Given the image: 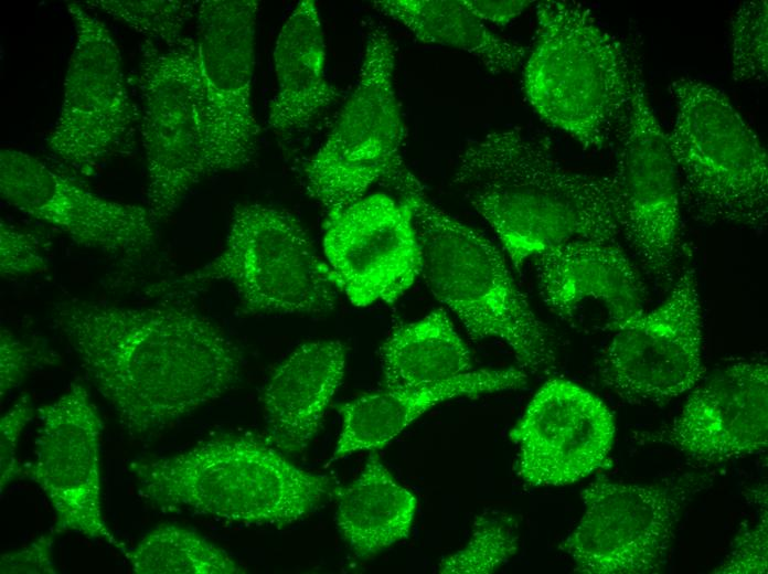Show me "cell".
<instances>
[{
	"label": "cell",
	"mask_w": 768,
	"mask_h": 574,
	"mask_svg": "<svg viewBox=\"0 0 768 574\" xmlns=\"http://www.w3.org/2000/svg\"><path fill=\"white\" fill-rule=\"evenodd\" d=\"M346 366V347L318 340L296 348L268 379L262 403L267 442L285 455L302 453L322 427Z\"/></svg>",
	"instance_id": "cell-21"
},
{
	"label": "cell",
	"mask_w": 768,
	"mask_h": 574,
	"mask_svg": "<svg viewBox=\"0 0 768 574\" xmlns=\"http://www.w3.org/2000/svg\"><path fill=\"white\" fill-rule=\"evenodd\" d=\"M470 9L484 22L489 21L499 25L508 24L520 15L531 1H480L467 0Z\"/></svg>",
	"instance_id": "cell-35"
},
{
	"label": "cell",
	"mask_w": 768,
	"mask_h": 574,
	"mask_svg": "<svg viewBox=\"0 0 768 574\" xmlns=\"http://www.w3.org/2000/svg\"><path fill=\"white\" fill-rule=\"evenodd\" d=\"M213 281L231 284L247 313L314 315L332 310L330 269L290 212L259 203L237 205L222 252L204 266L162 280L149 293L181 301Z\"/></svg>",
	"instance_id": "cell-7"
},
{
	"label": "cell",
	"mask_w": 768,
	"mask_h": 574,
	"mask_svg": "<svg viewBox=\"0 0 768 574\" xmlns=\"http://www.w3.org/2000/svg\"><path fill=\"white\" fill-rule=\"evenodd\" d=\"M610 177L619 232L646 274L661 287L675 280L682 255V202L668 134L648 99L638 63L631 95L616 137Z\"/></svg>",
	"instance_id": "cell-9"
},
{
	"label": "cell",
	"mask_w": 768,
	"mask_h": 574,
	"mask_svg": "<svg viewBox=\"0 0 768 574\" xmlns=\"http://www.w3.org/2000/svg\"><path fill=\"white\" fill-rule=\"evenodd\" d=\"M57 533L42 534L29 545L1 555V574H56L53 544Z\"/></svg>",
	"instance_id": "cell-34"
},
{
	"label": "cell",
	"mask_w": 768,
	"mask_h": 574,
	"mask_svg": "<svg viewBox=\"0 0 768 574\" xmlns=\"http://www.w3.org/2000/svg\"><path fill=\"white\" fill-rule=\"evenodd\" d=\"M34 459L23 475L44 492L56 533L74 532L127 551L108 529L100 499L99 447L103 422L85 386L72 384L38 411Z\"/></svg>",
	"instance_id": "cell-16"
},
{
	"label": "cell",
	"mask_w": 768,
	"mask_h": 574,
	"mask_svg": "<svg viewBox=\"0 0 768 574\" xmlns=\"http://www.w3.org/2000/svg\"><path fill=\"white\" fill-rule=\"evenodd\" d=\"M668 132L682 209L697 223L759 230L767 225V151L729 98L689 76L668 86Z\"/></svg>",
	"instance_id": "cell-6"
},
{
	"label": "cell",
	"mask_w": 768,
	"mask_h": 574,
	"mask_svg": "<svg viewBox=\"0 0 768 574\" xmlns=\"http://www.w3.org/2000/svg\"><path fill=\"white\" fill-rule=\"evenodd\" d=\"M323 248L335 287L358 307L396 301L422 274L412 210L385 193L328 214Z\"/></svg>",
	"instance_id": "cell-17"
},
{
	"label": "cell",
	"mask_w": 768,
	"mask_h": 574,
	"mask_svg": "<svg viewBox=\"0 0 768 574\" xmlns=\"http://www.w3.org/2000/svg\"><path fill=\"white\" fill-rule=\"evenodd\" d=\"M50 358L41 348L30 346L8 329L0 332V389L3 398L12 389L42 362Z\"/></svg>",
	"instance_id": "cell-32"
},
{
	"label": "cell",
	"mask_w": 768,
	"mask_h": 574,
	"mask_svg": "<svg viewBox=\"0 0 768 574\" xmlns=\"http://www.w3.org/2000/svg\"><path fill=\"white\" fill-rule=\"evenodd\" d=\"M715 573H767V513L755 529L738 538Z\"/></svg>",
	"instance_id": "cell-33"
},
{
	"label": "cell",
	"mask_w": 768,
	"mask_h": 574,
	"mask_svg": "<svg viewBox=\"0 0 768 574\" xmlns=\"http://www.w3.org/2000/svg\"><path fill=\"white\" fill-rule=\"evenodd\" d=\"M373 7L406 26L419 41L465 51L492 74L510 73L525 51L488 29L467 0H381Z\"/></svg>",
	"instance_id": "cell-25"
},
{
	"label": "cell",
	"mask_w": 768,
	"mask_h": 574,
	"mask_svg": "<svg viewBox=\"0 0 768 574\" xmlns=\"http://www.w3.org/2000/svg\"><path fill=\"white\" fill-rule=\"evenodd\" d=\"M401 199L412 210L422 274L470 339L504 342L524 371L553 368L556 358L550 332L515 285L501 252L481 233L429 202L425 192Z\"/></svg>",
	"instance_id": "cell-5"
},
{
	"label": "cell",
	"mask_w": 768,
	"mask_h": 574,
	"mask_svg": "<svg viewBox=\"0 0 768 574\" xmlns=\"http://www.w3.org/2000/svg\"><path fill=\"white\" fill-rule=\"evenodd\" d=\"M139 127L146 158V206L156 222L172 215L190 190L213 174L203 132V92L195 38L143 47Z\"/></svg>",
	"instance_id": "cell-10"
},
{
	"label": "cell",
	"mask_w": 768,
	"mask_h": 574,
	"mask_svg": "<svg viewBox=\"0 0 768 574\" xmlns=\"http://www.w3.org/2000/svg\"><path fill=\"white\" fill-rule=\"evenodd\" d=\"M767 1L743 2L730 23V65L735 82H765L768 75Z\"/></svg>",
	"instance_id": "cell-29"
},
{
	"label": "cell",
	"mask_w": 768,
	"mask_h": 574,
	"mask_svg": "<svg viewBox=\"0 0 768 574\" xmlns=\"http://www.w3.org/2000/svg\"><path fill=\"white\" fill-rule=\"evenodd\" d=\"M452 184L465 191L515 268L559 244L616 242L620 234L610 177L565 169L546 139L520 128L469 142Z\"/></svg>",
	"instance_id": "cell-2"
},
{
	"label": "cell",
	"mask_w": 768,
	"mask_h": 574,
	"mask_svg": "<svg viewBox=\"0 0 768 574\" xmlns=\"http://www.w3.org/2000/svg\"><path fill=\"white\" fill-rule=\"evenodd\" d=\"M199 1L89 0L87 9L105 12L149 41L172 47L182 42L183 30L196 15Z\"/></svg>",
	"instance_id": "cell-28"
},
{
	"label": "cell",
	"mask_w": 768,
	"mask_h": 574,
	"mask_svg": "<svg viewBox=\"0 0 768 574\" xmlns=\"http://www.w3.org/2000/svg\"><path fill=\"white\" fill-rule=\"evenodd\" d=\"M52 320L131 437L179 422L242 378L239 347L181 301L132 307L74 297L55 304Z\"/></svg>",
	"instance_id": "cell-1"
},
{
	"label": "cell",
	"mask_w": 768,
	"mask_h": 574,
	"mask_svg": "<svg viewBox=\"0 0 768 574\" xmlns=\"http://www.w3.org/2000/svg\"><path fill=\"white\" fill-rule=\"evenodd\" d=\"M335 524L352 552L367 559L408 538L417 498L371 455L361 474L337 489Z\"/></svg>",
	"instance_id": "cell-23"
},
{
	"label": "cell",
	"mask_w": 768,
	"mask_h": 574,
	"mask_svg": "<svg viewBox=\"0 0 768 574\" xmlns=\"http://www.w3.org/2000/svg\"><path fill=\"white\" fill-rule=\"evenodd\" d=\"M74 46L49 151L75 174L92 177L126 152L139 123L119 49L106 24L79 2L67 3Z\"/></svg>",
	"instance_id": "cell-11"
},
{
	"label": "cell",
	"mask_w": 768,
	"mask_h": 574,
	"mask_svg": "<svg viewBox=\"0 0 768 574\" xmlns=\"http://www.w3.org/2000/svg\"><path fill=\"white\" fill-rule=\"evenodd\" d=\"M34 408L28 394L21 395L0 419V485L3 491L23 475L17 448L20 435L32 419Z\"/></svg>",
	"instance_id": "cell-31"
},
{
	"label": "cell",
	"mask_w": 768,
	"mask_h": 574,
	"mask_svg": "<svg viewBox=\"0 0 768 574\" xmlns=\"http://www.w3.org/2000/svg\"><path fill=\"white\" fill-rule=\"evenodd\" d=\"M136 574H239L244 567L201 534L177 525L159 527L125 552Z\"/></svg>",
	"instance_id": "cell-26"
},
{
	"label": "cell",
	"mask_w": 768,
	"mask_h": 574,
	"mask_svg": "<svg viewBox=\"0 0 768 574\" xmlns=\"http://www.w3.org/2000/svg\"><path fill=\"white\" fill-rule=\"evenodd\" d=\"M141 497L164 513L284 527L324 504L331 478L292 464L252 436H222L184 451L129 464Z\"/></svg>",
	"instance_id": "cell-3"
},
{
	"label": "cell",
	"mask_w": 768,
	"mask_h": 574,
	"mask_svg": "<svg viewBox=\"0 0 768 574\" xmlns=\"http://www.w3.org/2000/svg\"><path fill=\"white\" fill-rule=\"evenodd\" d=\"M394 71L392 38L382 23L370 21L355 87L303 170L309 195L327 214L359 201L375 184L393 188L401 198L424 192L402 156L404 124Z\"/></svg>",
	"instance_id": "cell-8"
},
{
	"label": "cell",
	"mask_w": 768,
	"mask_h": 574,
	"mask_svg": "<svg viewBox=\"0 0 768 574\" xmlns=\"http://www.w3.org/2000/svg\"><path fill=\"white\" fill-rule=\"evenodd\" d=\"M47 270L42 240L34 233L1 220L0 274L2 278H20Z\"/></svg>",
	"instance_id": "cell-30"
},
{
	"label": "cell",
	"mask_w": 768,
	"mask_h": 574,
	"mask_svg": "<svg viewBox=\"0 0 768 574\" xmlns=\"http://www.w3.org/2000/svg\"><path fill=\"white\" fill-rule=\"evenodd\" d=\"M599 361L602 383L628 403H664L701 379L703 319L694 269L668 298L615 331Z\"/></svg>",
	"instance_id": "cell-14"
},
{
	"label": "cell",
	"mask_w": 768,
	"mask_h": 574,
	"mask_svg": "<svg viewBox=\"0 0 768 574\" xmlns=\"http://www.w3.org/2000/svg\"><path fill=\"white\" fill-rule=\"evenodd\" d=\"M380 361L384 387L393 391L433 386L474 370L467 344L441 308L393 329L380 348Z\"/></svg>",
	"instance_id": "cell-24"
},
{
	"label": "cell",
	"mask_w": 768,
	"mask_h": 574,
	"mask_svg": "<svg viewBox=\"0 0 768 574\" xmlns=\"http://www.w3.org/2000/svg\"><path fill=\"white\" fill-rule=\"evenodd\" d=\"M533 259L543 301L573 327L617 331L644 312V285L616 242L572 241Z\"/></svg>",
	"instance_id": "cell-19"
},
{
	"label": "cell",
	"mask_w": 768,
	"mask_h": 574,
	"mask_svg": "<svg viewBox=\"0 0 768 574\" xmlns=\"http://www.w3.org/2000/svg\"><path fill=\"white\" fill-rule=\"evenodd\" d=\"M615 423L604 402L563 379L547 381L512 428L515 471L535 487L565 486L602 467Z\"/></svg>",
	"instance_id": "cell-18"
},
{
	"label": "cell",
	"mask_w": 768,
	"mask_h": 574,
	"mask_svg": "<svg viewBox=\"0 0 768 574\" xmlns=\"http://www.w3.org/2000/svg\"><path fill=\"white\" fill-rule=\"evenodd\" d=\"M0 194L81 247L127 259L157 247V222L146 205L100 196L28 152L1 149Z\"/></svg>",
	"instance_id": "cell-15"
},
{
	"label": "cell",
	"mask_w": 768,
	"mask_h": 574,
	"mask_svg": "<svg viewBox=\"0 0 768 574\" xmlns=\"http://www.w3.org/2000/svg\"><path fill=\"white\" fill-rule=\"evenodd\" d=\"M258 9L256 0L198 3L203 132L213 174L248 166L258 151L252 105Z\"/></svg>",
	"instance_id": "cell-12"
},
{
	"label": "cell",
	"mask_w": 768,
	"mask_h": 574,
	"mask_svg": "<svg viewBox=\"0 0 768 574\" xmlns=\"http://www.w3.org/2000/svg\"><path fill=\"white\" fill-rule=\"evenodd\" d=\"M514 519L500 511H484L474 518L463 548L444 559V574H490L508 563L518 551Z\"/></svg>",
	"instance_id": "cell-27"
},
{
	"label": "cell",
	"mask_w": 768,
	"mask_h": 574,
	"mask_svg": "<svg viewBox=\"0 0 768 574\" xmlns=\"http://www.w3.org/2000/svg\"><path fill=\"white\" fill-rule=\"evenodd\" d=\"M768 368L734 363L697 389L674 419L668 442L694 460L719 464L768 446Z\"/></svg>",
	"instance_id": "cell-20"
},
{
	"label": "cell",
	"mask_w": 768,
	"mask_h": 574,
	"mask_svg": "<svg viewBox=\"0 0 768 574\" xmlns=\"http://www.w3.org/2000/svg\"><path fill=\"white\" fill-rule=\"evenodd\" d=\"M274 66L277 88L267 123L277 132L305 130L340 97L326 75V43L316 1L298 2L284 22Z\"/></svg>",
	"instance_id": "cell-22"
},
{
	"label": "cell",
	"mask_w": 768,
	"mask_h": 574,
	"mask_svg": "<svg viewBox=\"0 0 768 574\" xmlns=\"http://www.w3.org/2000/svg\"><path fill=\"white\" fill-rule=\"evenodd\" d=\"M584 513L561 549L585 574H646L665 562L687 488L597 480L580 493Z\"/></svg>",
	"instance_id": "cell-13"
},
{
	"label": "cell",
	"mask_w": 768,
	"mask_h": 574,
	"mask_svg": "<svg viewBox=\"0 0 768 574\" xmlns=\"http://www.w3.org/2000/svg\"><path fill=\"white\" fill-rule=\"evenodd\" d=\"M536 18L523 72L526 99L541 118L584 149H602L626 114L633 63L580 3L541 1Z\"/></svg>",
	"instance_id": "cell-4"
}]
</instances>
